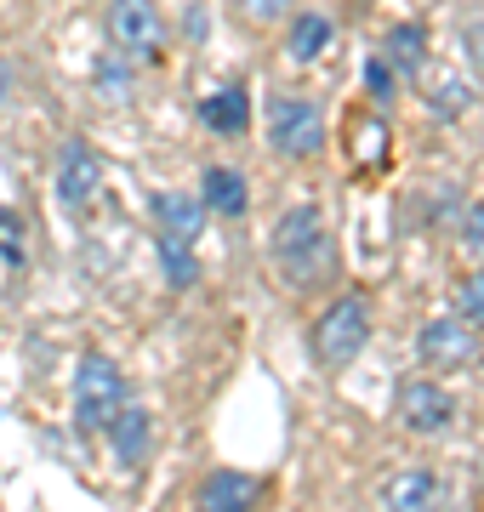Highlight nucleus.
<instances>
[{
    "mask_svg": "<svg viewBox=\"0 0 484 512\" xmlns=\"http://www.w3.org/2000/svg\"><path fill=\"white\" fill-rule=\"evenodd\" d=\"M268 256H274V268H280L297 291H308V285H319V279H331L336 239H331V228H325V211H319V205H291V211L274 222Z\"/></svg>",
    "mask_w": 484,
    "mask_h": 512,
    "instance_id": "f257e3e1",
    "label": "nucleus"
},
{
    "mask_svg": "<svg viewBox=\"0 0 484 512\" xmlns=\"http://www.w3.org/2000/svg\"><path fill=\"white\" fill-rule=\"evenodd\" d=\"M365 342H371V302H365L359 291L336 296L331 308L314 319V359L325 370L354 365L359 353H365Z\"/></svg>",
    "mask_w": 484,
    "mask_h": 512,
    "instance_id": "f03ea898",
    "label": "nucleus"
},
{
    "mask_svg": "<svg viewBox=\"0 0 484 512\" xmlns=\"http://www.w3.org/2000/svg\"><path fill=\"white\" fill-rule=\"evenodd\" d=\"M262 131H268V148L280 154V160H314L319 148H325V120L308 97L297 92H274L268 97V109H262Z\"/></svg>",
    "mask_w": 484,
    "mask_h": 512,
    "instance_id": "7ed1b4c3",
    "label": "nucleus"
},
{
    "mask_svg": "<svg viewBox=\"0 0 484 512\" xmlns=\"http://www.w3.org/2000/svg\"><path fill=\"white\" fill-rule=\"evenodd\" d=\"M126 410V376L114 370V359L103 353H86L75 370V427L86 439L109 433V421Z\"/></svg>",
    "mask_w": 484,
    "mask_h": 512,
    "instance_id": "20e7f679",
    "label": "nucleus"
},
{
    "mask_svg": "<svg viewBox=\"0 0 484 512\" xmlns=\"http://www.w3.org/2000/svg\"><path fill=\"white\" fill-rule=\"evenodd\" d=\"M103 29H109V46L114 52H126L131 63H154V57H166V18H160V6L154 0H109L103 6Z\"/></svg>",
    "mask_w": 484,
    "mask_h": 512,
    "instance_id": "39448f33",
    "label": "nucleus"
},
{
    "mask_svg": "<svg viewBox=\"0 0 484 512\" xmlns=\"http://www.w3.org/2000/svg\"><path fill=\"white\" fill-rule=\"evenodd\" d=\"M393 421L416 433V439H433V433H450V421H456V393L439 382H399L393 393Z\"/></svg>",
    "mask_w": 484,
    "mask_h": 512,
    "instance_id": "423d86ee",
    "label": "nucleus"
},
{
    "mask_svg": "<svg viewBox=\"0 0 484 512\" xmlns=\"http://www.w3.org/2000/svg\"><path fill=\"white\" fill-rule=\"evenodd\" d=\"M416 353H422V365L428 370H467L473 359H479V330H467L456 313H439V319L422 325Z\"/></svg>",
    "mask_w": 484,
    "mask_h": 512,
    "instance_id": "0eeeda50",
    "label": "nucleus"
},
{
    "mask_svg": "<svg viewBox=\"0 0 484 512\" xmlns=\"http://www.w3.org/2000/svg\"><path fill=\"white\" fill-rule=\"evenodd\" d=\"M97 188H103V160L86 148V137H69L57 148V200H63V211H75V217L92 211Z\"/></svg>",
    "mask_w": 484,
    "mask_h": 512,
    "instance_id": "6e6552de",
    "label": "nucleus"
},
{
    "mask_svg": "<svg viewBox=\"0 0 484 512\" xmlns=\"http://www.w3.org/2000/svg\"><path fill=\"white\" fill-rule=\"evenodd\" d=\"M257 495H262V478L234 473V467H217V473L200 478L194 507H205V512H245V507H257Z\"/></svg>",
    "mask_w": 484,
    "mask_h": 512,
    "instance_id": "1a4fd4ad",
    "label": "nucleus"
},
{
    "mask_svg": "<svg viewBox=\"0 0 484 512\" xmlns=\"http://www.w3.org/2000/svg\"><path fill=\"white\" fill-rule=\"evenodd\" d=\"M445 478L428 473V467H405V473H393L382 484V507L393 512H428V507H445Z\"/></svg>",
    "mask_w": 484,
    "mask_h": 512,
    "instance_id": "9d476101",
    "label": "nucleus"
},
{
    "mask_svg": "<svg viewBox=\"0 0 484 512\" xmlns=\"http://www.w3.org/2000/svg\"><path fill=\"white\" fill-rule=\"evenodd\" d=\"M109 444H114V461H120V467H143V461L154 456V416L143 404H126V410L109 421Z\"/></svg>",
    "mask_w": 484,
    "mask_h": 512,
    "instance_id": "9b49d317",
    "label": "nucleus"
},
{
    "mask_svg": "<svg viewBox=\"0 0 484 512\" xmlns=\"http://www.w3.org/2000/svg\"><path fill=\"white\" fill-rule=\"evenodd\" d=\"M200 205L205 211H217V217H245L251 211V188H245V171H234V165H205L200 177Z\"/></svg>",
    "mask_w": 484,
    "mask_h": 512,
    "instance_id": "f8f14e48",
    "label": "nucleus"
},
{
    "mask_svg": "<svg viewBox=\"0 0 484 512\" xmlns=\"http://www.w3.org/2000/svg\"><path fill=\"white\" fill-rule=\"evenodd\" d=\"M149 211H154V228L160 234H171V239H200V228H205V205L194 200V194H177V188H160L149 200Z\"/></svg>",
    "mask_w": 484,
    "mask_h": 512,
    "instance_id": "ddd939ff",
    "label": "nucleus"
},
{
    "mask_svg": "<svg viewBox=\"0 0 484 512\" xmlns=\"http://www.w3.org/2000/svg\"><path fill=\"white\" fill-rule=\"evenodd\" d=\"M200 120L217 137H245L251 131V97H245V86H217L211 97H200Z\"/></svg>",
    "mask_w": 484,
    "mask_h": 512,
    "instance_id": "4468645a",
    "label": "nucleus"
},
{
    "mask_svg": "<svg viewBox=\"0 0 484 512\" xmlns=\"http://www.w3.org/2000/svg\"><path fill=\"white\" fill-rule=\"evenodd\" d=\"M331 40H336V23L325 12H297L291 18V35H285V57L308 69V63H319V57L331 52Z\"/></svg>",
    "mask_w": 484,
    "mask_h": 512,
    "instance_id": "2eb2a0df",
    "label": "nucleus"
},
{
    "mask_svg": "<svg viewBox=\"0 0 484 512\" xmlns=\"http://www.w3.org/2000/svg\"><path fill=\"white\" fill-rule=\"evenodd\" d=\"M154 251H160V274H166L171 291H188L200 285V256L188 239H171V234H154Z\"/></svg>",
    "mask_w": 484,
    "mask_h": 512,
    "instance_id": "dca6fc26",
    "label": "nucleus"
},
{
    "mask_svg": "<svg viewBox=\"0 0 484 512\" xmlns=\"http://www.w3.org/2000/svg\"><path fill=\"white\" fill-rule=\"evenodd\" d=\"M388 63L405 80H416L422 74V63H428V29L410 18V23H393V35H388Z\"/></svg>",
    "mask_w": 484,
    "mask_h": 512,
    "instance_id": "f3484780",
    "label": "nucleus"
},
{
    "mask_svg": "<svg viewBox=\"0 0 484 512\" xmlns=\"http://www.w3.org/2000/svg\"><path fill=\"white\" fill-rule=\"evenodd\" d=\"M348 143H354L359 171H376V165L388 160V126H382V114H354L348 120Z\"/></svg>",
    "mask_w": 484,
    "mask_h": 512,
    "instance_id": "a211bd4d",
    "label": "nucleus"
},
{
    "mask_svg": "<svg viewBox=\"0 0 484 512\" xmlns=\"http://www.w3.org/2000/svg\"><path fill=\"white\" fill-rule=\"evenodd\" d=\"M92 80H97V97H103V103H131V57L126 52L97 57Z\"/></svg>",
    "mask_w": 484,
    "mask_h": 512,
    "instance_id": "6ab92c4d",
    "label": "nucleus"
},
{
    "mask_svg": "<svg viewBox=\"0 0 484 512\" xmlns=\"http://www.w3.org/2000/svg\"><path fill=\"white\" fill-rule=\"evenodd\" d=\"M428 109L439 114V120H462V114L473 109V92H467V80H456V74H445V80L433 86Z\"/></svg>",
    "mask_w": 484,
    "mask_h": 512,
    "instance_id": "aec40b11",
    "label": "nucleus"
},
{
    "mask_svg": "<svg viewBox=\"0 0 484 512\" xmlns=\"http://www.w3.org/2000/svg\"><path fill=\"white\" fill-rule=\"evenodd\" d=\"M456 319H462L467 330H484V274L456 285Z\"/></svg>",
    "mask_w": 484,
    "mask_h": 512,
    "instance_id": "412c9836",
    "label": "nucleus"
},
{
    "mask_svg": "<svg viewBox=\"0 0 484 512\" xmlns=\"http://www.w3.org/2000/svg\"><path fill=\"white\" fill-rule=\"evenodd\" d=\"M234 6H240V18L251 23V29H274V23L291 18L297 0H234Z\"/></svg>",
    "mask_w": 484,
    "mask_h": 512,
    "instance_id": "4be33fe9",
    "label": "nucleus"
},
{
    "mask_svg": "<svg viewBox=\"0 0 484 512\" xmlns=\"http://www.w3.org/2000/svg\"><path fill=\"white\" fill-rule=\"evenodd\" d=\"M365 92H371L376 109H382V103H393L399 80H393V63H388V57H365Z\"/></svg>",
    "mask_w": 484,
    "mask_h": 512,
    "instance_id": "5701e85b",
    "label": "nucleus"
},
{
    "mask_svg": "<svg viewBox=\"0 0 484 512\" xmlns=\"http://www.w3.org/2000/svg\"><path fill=\"white\" fill-rule=\"evenodd\" d=\"M456 239H462V251L473 256V262H484V205H467V211H462Z\"/></svg>",
    "mask_w": 484,
    "mask_h": 512,
    "instance_id": "b1692460",
    "label": "nucleus"
},
{
    "mask_svg": "<svg viewBox=\"0 0 484 512\" xmlns=\"http://www.w3.org/2000/svg\"><path fill=\"white\" fill-rule=\"evenodd\" d=\"M462 52H467V69L484 74V18H473L462 29Z\"/></svg>",
    "mask_w": 484,
    "mask_h": 512,
    "instance_id": "393cba45",
    "label": "nucleus"
},
{
    "mask_svg": "<svg viewBox=\"0 0 484 512\" xmlns=\"http://www.w3.org/2000/svg\"><path fill=\"white\" fill-rule=\"evenodd\" d=\"M0 245H6V262H23V222L12 211H0Z\"/></svg>",
    "mask_w": 484,
    "mask_h": 512,
    "instance_id": "a878e982",
    "label": "nucleus"
},
{
    "mask_svg": "<svg viewBox=\"0 0 484 512\" xmlns=\"http://www.w3.org/2000/svg\"><path fill=\"white\" fill-rule=\"evenodd\" d=\"M479 490H484V467H479Z\"/></svg>",
    "mask_w": 484,
    "mask_h": 512,
    "instance_id": "bb28decb",
    "label": "nucleus"
}]
</instances>
